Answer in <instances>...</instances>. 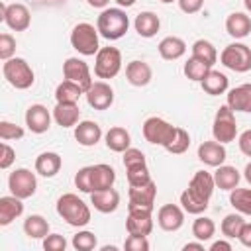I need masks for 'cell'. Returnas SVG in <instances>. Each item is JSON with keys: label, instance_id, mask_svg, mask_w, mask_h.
<instances>
[{"label": "cell", "instance_id": "f6af8a7d", "mask_svg": "<svg viewBox=\"0 0 251 251\" xmlns=\"http://www.w3.org/2000/svg\"><path fill=\"white\" fill-rule=\"evenodd\" d=\"M14 53H16V39L6 31L0 33V59L8 61L14 57Z\"/></svg>", "mask_w": 251, "mask_h": 251}, {"label": "cell", "instance_id": "7a4b0ae2", "mask_svg": "<svg viewBox=\"0 0 251 251\" xmlns=\"http://www.w3.org/2000/svg\"><path fill=\"white\" fill-rule=\"evenodd\" d=\"M57 214L73 227H84L90 222V208L76 194L67 192L57 200Z\"/></svg>", "mask_w": 251, "mask_h": 251}, {"label": "cell", "instance_id": "9c48e42d", "mask_svg": "<svg viewBox=\"0 0 251 251\" xmlns=\"http://www.w3.org/2000/svg\"><path fill=\"white\" fill-rule=\"evenodd\" d=\"M8 188L14 196L25 200V198H31L37 190V178H35V173H31L29 169H16L10 173L8 176Z\"/></svg>", "mask_w": 251, "mask_h": 251}, {"label": "cell", "instance_id": "bcb514c9", "mask_svg": "<svg viewBox=\"0 0 251 251\" xmlns=\"http://www.w3.org/2000/svg\"><path fill=\"white\" fill-rule=\"evenodd\" d=\"M135 165H147L145 155L137 147H127L124 151V167L127 169V167H135Z\"/></svg>", "mask_w": 251, "mask_h": 251}, {"label": "cell", "instance_id": "ba28073f", "mask_svg": "<svg viewBox=\"0 0 251 251\" xmlns=\"http://www.w3.org/2000/svg\"><path fill=\"white\" fill-rule=\"evenodd\" d=\"M212 135L216 141L220 143H231L237 135V122H235V114L233 110L226 104L220 106L216 116H214V124H212Z\"/></svg>", "mask_w": 251, "mask_h": 251}, {"label": "cell", "instance_id": "6da1fadb", "mask_svg": "<svg viewBox=\"0 0 251 251\" xmlns=\"http://www.w3.org/2000/svg\"><path fill=\"white\" fill-rule=\"evenodd\" d=\"M127 27H129V18H127L126 10L120 6L118 8H104L100 12V16L96 18V29L108 41L122 39L127 33Z\"/></svg>", "mask_w": 251, "mask_h": 251}, {"label": "cell", "instance_id": "44dd1931", "mask_svg": "<svg viewBox=\"0 0 251 251\" xmlns=\"http://www.w3.org/2000/svg\"><path fill=\"white\" fill-rule=\"evenodd\" d=\"M226 104L233 110V112H245L251 114V82L239 84L235 88H231L227 92Z\"/></svg>", "mask_w": 251, "mask_h": 251}, {"label": "cell", "instance_id": "f5cc1de1", "mask_svg": "<svg viewBox=\"0 0 251 251\" xmlns=\"http://www.w3.org/2000/svg\"><path fill=\"white\" fill-rule=\"evenodd\" d=\"M237 145H239V151H241L245 157H251V129H245L243 133H239Z\"/></svg>", "mask_w": 251, "mask_h": 251}, {"label": "cell", "instance_id": "681fc988", "mask_svg": "<svg viewBox=\"0 0 251 251\" xmlns=\"http://www.w3.org/2000/svg\"><path fill=\"white\" fill-rule=\"evenodd\" d=\"M75 186L80 192H86V194L92 192V188H90V165L76 171V175H75Z\"/></svg>", "mask_w": 251, "mask_h": 251}, {"label": "cell", "instance_id": "4316f807", "mask_svg": "<svg viewBox=\"0 0 251 251\" xmlns=\"http://www.w3.org/2000/svg\"><path fill=\"white\" fill-rule=\"evenodd\" d=\"M159 49V55L165 59V61H176L180 59L184 53H186V43L182 37H176V35H167L159 41L157 45Z\"/></svg>", "mask_w": 251, "mask_h": 251}, {"label": "cell", "instance_id": "5b68a950", "mask_svg": "<svg viewBox=\"0 0 251 251\" xmlns=\"http://www.w3.org/2000/svg\"><path fill=\"white\" fill-rule=\"evenodd\" d=\"M220 63L233 73H247L251 71V47L245 43H229L220 53Z\"/></svg>", "mask_w": 251, "mask_h": 251}, {"label": "cell", "instance_id": "b9f144b4", "mask_svg": "<svg viewBox=\"0 0 251 251\" xmlns=\"http://www.w3.org/2000/svg\"><path fill=\"white\" fill-rule=\"evenodd\" d=\"M188 147H190V135H188V131L182 129V127H176V133H175L173 141L165 149L169 153H173V155H180V153L188 151Z\"/></svg>", "mask_w": 251, "mask_h": 251}, {"label": "cell", "instance_id": "1f68e13d", "mask_svg": "<svg viewBox=\"0 0 251 251\" xmlns=\"http://www.w3.org/2000/svg\"><path fill=\"white\" fill-rule=\"evenodd\" d=\"M214 180H216V186L220 188V190H233L237 184H239V180H241V175H239V171L235 169V167H231V165H220V167H216V173H214Z\"/></svg>", "mask_w": 251, "mask_h": 251}, {"label": "cell", "instance_id": "83f0119b", "mask_svg": "<svg viewBox=\"0 0 251 251\" xmlns=\"http://www.w3.org/2000/svg\"><path fill=\"white\" fill-rule=\"evenodd\" d=\"M133 27H135V31H137L141 37L149 39V37H153V35L159 31V27H161V20H159V16H157L155 12L145 10V12H139V14L135 16V20H133Z\"/></svg>", "mask_w": 251, "mask_h": 251}, {"label": "cell", "instance_id": "680465c9", "mask_svg": "<svg viewBox=\"0 0 251 251\" xmlns=\"http://www.w3.org/2000/svg\"><path fill=\"white\" fill-rule=\"evenodd\" d=\"M135 2H137V0H116V4H118L120 8H131Z\"/></svg>", "mask_w": 251, "mask_h": 251}, {"label": "cell", "instance_id": "7402d4cb", "mask_svg": "<svg viewBox=\"0 0 251 251\" xmlns=\"http://www.w3.org/2000/svg\"><path fill=\"white\" fill-rule=\"evenodd\" d=\"M102 137V129L92 120H82L75 126V139L82 147H94Z\"/></svg>", "mask_w": 251, "mask_h": 251}, {"label": "cell", "instance_id": "4dcf8cb0", "mask_svg": "<svg viewBox=\"0 0 251 251\" xmlns=\"http://www.w3.org/2000/svg\"><path fill=\"white\" fill-rule=\"evenodd\" d=\"M200 86H202V90H204L206 94H210V96H220V94H224V92L227 90L229 78H227L224 73L210 69V73L200 80Z\"/></svg>", "mask_w": 251, "mask_h": 251}, {"label": "cell", "instance_id": "816d5d0a", "mask_svg": "<svg viewBox=\"0 0 251 251\" xmlns=\"http://www.w3.org/2000/svg\"><path fill=\"white\" fill-rule=\"evenodd\" d=\"M176 2H178V8L184 14H196L204 6V0H176Z\"/></svg>", "mask_w": 251, "mask_h": 251}, {"label": "cell", "instance_id": "91938a15", "mask_svg": "<svg viewBox=\"0 0 251 251\" xmlns=\"http://www.w3.org/2000/svg\"><path fill=\"white\" fill-rule=\"evenodd\" d=\"M243 178L251 184V161H249V163L245 165V169H243Z\"/></svg>", "mask_w": 251, "mask_h": 251}, {"label": "cell", "instance_id": "8fae6325", "mask_svg": "<svg viewBox=\"0 0 251 251\" xmlns=\"http://www.w3.org/2000/svg\"><path fill=\"white\" fill-rule=\"evenodd\" d=\"M63 76L75 84H78L84 92L92 86V75H90V69L88 65L78 59V57H69L65 63H63Z\"/></svg>", "mask_w": 251, "mask_h": 251}, {"label": "cell", "instance_id": "f35d334b", "mask_svg": "<svg viewBox=\"0 0 251 251\" xmlns=\"http://www.w3.org/2000/svg\"><path fill=\"white\" fill-rule=\"evenodd\" d=\"M210 65H206L204 61H200V59H196V57H192L190 55V59L184 63V76L188 78V80H194V82H200L208 73H210Z\"/></svg>", "mask_w": 251, "mask_h": 251}, {"label": "cell", "instance_id": "2e32d148", "mask_svg": "<svg viewBox=\"0 0 251 251\" xmlns=\"http://www.w3.org/2000/svg\"><path fill=\"white\" fill-rule=\"evenodd\" d=\"M157 224L165 231H176L184 224V210L176 204H165L157 212Z\"/></svg>", "mask_w": 251, "mask_h": 251}, {"label": "cell", "instance_id": "6f0895ef", "mask_svg": "<svg viewBox=\"0 0 251 251\" xmlns=\"http://www.w3.org/2000/svg\"><path fill=\"white\" fill-rule=\"evenodd\" d=\"M184 251H190V249H196V251H204V241H190L182 247Z\"/></svg>", "mask_w": 251, "mask_h": 251}, {"label": "cell", "instance_id": "7bdbcfd3", "mask_svg": "<svg viewBox=\"0 0 251 251\" xmlns=\"http://www.w3.org/2000/svg\"><path fill=\"white\" fill-rule=\"evenodd\" d=\"M71 243H73V247L76 251H92L98 245V239H96V235L92 231L82 229V231H78V233L73 235V241Z\"/></svg>", "mask_w": 251, "mask_h": 251}, {"label": "cell", "instance_id": "5bb4252c", "mask_svg": "<svg viewBox=\"0 0 251 251\" xmlns=\"http://www.w3.org/2000/svg\"><path fill=\"white\" fill-rule=\"evenodd\" d=\"M129 204L127 208H141V210H153L155 206V196H157V184L149 180L147 184L141 186H129Z\"/></svg>", "mask_w": 251, "mask_h": 251}, {"label": "cell", "instance_id": "f546056e", "mask_svg": "<svg viewBox=\"0 0 251 251\" xmlns=\"http://www.w3.org/2000/svg\"><path fill=\"white\" fill-rule=\"evenodd\" d=\"M104 141H106V147H108L110 151H114V153H124V151L129 147V143H131V135H129V131H127L126 127L114 126V127H110V129L106 131Z\"/></svg>", "mask_w": 251, "mask_h": 251}, {"label": "cell", "instance_id": "d590c367", "mask_svg": "<svg viewBox=\"0 0 251 251\" xmlns=\"http://www.w3.org/2000/svg\"><path fill=\"white\" fill-rule=\"evenodd\" d=\"M180 206H182L184 212L198 216V214L206 212V208H208V200H202V198L196 196L190 188H184V190L180 192Z\"/></svg>", "mask_w": 251, "mask_h": 251}, {"label": "cell", "instance_id": "9a60e30c", "mask_svg": "<svg viewBox=\"0 0 251 251\" xmlns=\"http://www.w3.org/2000/svg\"><path fill=\"white\" fill-rule=\"evenodd\" d=\"M53 114L43 104H31L25 110V126L31 133H45L51 127Z\"/></svg>", "mask_w": 251, "mask_h": 251}, {"label": "cell", "instance_id": "f1b7e54d", "mask_svg": "<svg viewBox=\"0 0 251 251\" xmlns=\"http://www.w3.org/2000/svg\"><path fill=\"white\" fill-rule=\"evenodd\" d=\"M22 214H24V202H22V198H18L14 194L0 198V226L12 224Z\"/></svg>", "mask_w": 251, "mask_h": 251}, {"label": "cell", "instance_id": "7c38bea8", "mask_svg": "<svg viewBox=\"0 0 251 251\" xmlns=\"http://www.w3.org/2000/svg\"><path fill=\"white\" fill-rule=\"evenodd\" d=\"M126 229L133 235H149L153 231V210L127 208Z\"/></svg>", "mask_w": 251, "mask_h": 251}, {"label": "cell", "instance_id": "ac0fdd59", "mask_svg": "<svg viewBox=\"0 0 251 251\" xmlns=\"http://www.w3.org/2000/svg\"><path fill=\"white\" fill-rule=\"evenodd\" d=\"M226 157H227V153H226L224 143H220L216 139L214 141H204L198 147V159L204 165H208V167H220V165H224Z\"/></svg>", "mask_w": 251, "mask_h": 251}, {"label": "cell", "instance_id": "ffe728a7", "mask_svg": "<svg viewBox=\"0 0 251 251\" xmlns=\"http://www.w3.org/2000/svg\"><path fill=\"white\" fill-rule=\"evenodd\" d=\"M53 120L61 127H75L80 120L78 102H57L53 108Z\"/></svg>", "mask_w": 251, "mask_h": 251}, {"label": "cell", "instance_id": "8d00e7d4", "mask_svg": "<svg viewBox=\"0 0 251 251\" xmlns=\"http://www.w3.org/2000/svg\"><path fill=\"white\" fill-rule=\"evenodd\" d=\"M82 94H84V90L78 84H75L67 78L63 82H59L57 88H55V100L57 102H78V98Z\"/></svg>", "mask_w": 251, "mask_h": 251}, {"label": "cell", "instance_id": "11a10c76", "mask_svg": "<svg viewBox=\"0 0 251 251\" xmlns=\"http://www.w3.org/2000/svg\"><path fill=\"white\" fill-rule=\"evenodd\" d=\"M210 251H231V243H229V241H224V239L214 241V243L210 245Z\"/></svg>", "mask_w": 251, "mask_h": 251}, {"label": "cell", "instance_id": "74e56055", "mask_svg": "<svg viewBox=\"0 0 251 251\" xmlns=\"http://www.w3.org/2000/svg\"><path fill=\"white\" fill-rule=\"evenodd\" d=\"M214 233H216V224H214V220L208 218V216H200V214H198V218L192 222V235H194L198 241H208V239L214 237Z\"/></svg>", "mask_w": 251, "mask_h": 251}, {"label": "cell", "instance_id": "52a82bcc", "mask_svg": "<svg viewBox=\"0 0 251 251\" xmlns=\"http://www.w3.org/2000/svg\"><path fill=\"white\" fill-rule=\"evenodd\" d=\"M122 71V53L118 47H100L94 55V75L102 80L114 78Z\"/></svg>", "mask_w": 251, "mask_h": 251}, {"label": "cell", "instance_id": "ee69618b", "mask_svg": "<svg viewBox=\"0 0 251 251\" xmlns=\"http://www.w3.org/2000/svg\"><path fill=\"white\" fill-rule=\"evenodd\" d=\"M24 137V127L18 124H12L8 120L0 122V139L2 141H10V139H22Z\"/></svg>", "mask_w": 251, "mask_h": 251}, {"label": "cell", "instance_id": "8992f818", "mask_svg": "<svg viewBox=\"0 0 251 251\" xmlns=\"http://www.w3.org/2000/svg\"><path fill=\"white\" fill-rule=\"evenodd\" d=\"M141 131H143L145 141H149V143H153V145L167 147V145L173 141L175 133H176V126L169 124V122L163 120V118L151 116V118H147V120L143 122Z\"/></svg>", "mask_w": 251, "mask_h": 251}, {"label": "cell", "instance_id": "ab89813d", "mask_svg": "<svg viewBox=\"0 0 251 251\" xmlns=\"http://www.w3.org/2000/svg\"><path fill=\"white\" fill-rule=\"evenodd\" d=\"M243 224H245L243 214L235 212V214H227V216L222 220L220 229H222L224 237H227V239H237V235H239V231H241Z\"/></svg>", "mask_w": 251, "mask_h": 251}, {"label": "cell", "instance_id": "60d3db41", "mask_svg": "<svg viewBox=\"0 0 251 251\" xmlns=\"http://www.w3.org/2000/svg\"><path fill=\"white\" fill-rule=\"evenodd\" d=\"M126 176H127V184H129V186H141V184H147L149 180H153L151 175H149L147 165L127 167V169H126Z\"/></svg>", "mask_w": 251, "mask_h": 251}, {"label": "cell", "instance_id": "cb8c5ba5", "mask_svg": "<svg viewBox=\"0 0 251 251\" xmlns=\"http://www.w3.org/2000/svg\"><path fill=\"white\" fill-rule=\"evenodd\" d=\"M188 188H190L196 196H200L202 200H208V202H210V198H212V194H214V188H216L214 175L208 173V171H196L194 176H192L190 182H188Z\"/></svg>", "mask_w": 251, "mask_h": 251}, {"label": "cell", "instance_id": "e575fe53", "mask_svg": "<svg viewBox=\"0 0 251 251\" xmlns=\"http://www.w3.org/2000/svg\"><path fill=\"white\" fill-rule=\"evenodd\" d=\"M190 49H192V57L204 61V63L210 65V67L218 61V51H216L214 43H210L208 39H196Z\"/></svg>", "mask_w": 251, "mask_h": 251}, {"label": "cell", "instance_id": "4fadbf2b", "mask_svg": "<svg viewBox=\"0 0 251 251\" xmlns=\"http://www.w3.org/2000/svg\"><path fill=\"white\" fill-rule=\"evenodd\" d=\"M86 96V102L90 108L94 110H108L112 104H114V90L112 86L106 82V80H96L92 82V86L84 92Z\"/></svg>", "mask_w": 251, "mask_h": 251}, {"label": "cell", "instance_id": "e0dca14e", "mask_svg": "<svg viewBox=\"0 0 251 251\" xmlns=\"http://www.w3.org/2000/svg\"><path fill=\"white\" fill-rule=\"evenodd\" d=\"M126 78L131 86H147L153 78V71H151V65L145 63V61H139V59H133L126 65Z\"/></svg>", "mask_w": 251, "mask_h": 251}, {"label": "cell", "instance_id": "c3c4849f", "mask_svg": "<svg viewBox=\"0 0 251 251\" xmlns=\"http://www.w3.org/2000/svg\"><path fill=\"white\" fill-rule=\"evenodd\" d=\"M124 249H127V251H149L147 235H133V233H129L127 239L124 241Z\"/></svg>", "mask_w": 251, "mask_h": 251}, {"label": "cell", "instance_id": "3957f363", "mask_svg": "<svg viewBox=\"0 0 251 251\" xmlns=\"http://www.w3.org/2000/svg\"><path fill=\"white\" fill-rule=\"evenodd\" d=\"M2 75L8 80V84H12L18 90H25L35 82V75L33 69L29 67V63L22 57H12L8 61H4L2 65Z\"/></svg>", "mask_w": 251, "mask_h": 251}, {"label": "cell", "instance_id": "484cf974", "mask_svg": "<svg viewBox=\"0 0 251 251\" xmlns=\"http://www.w3.org/2000/svg\"><path fill=\"white\" fill-rule=\"evenodd\" d=\"M61 165H63V159H61L59 153H55V151H43L35 159V173L41 175V176H45V178H51V176H55L61 171Z\"/></svg>", "mask_w": 251, "mask_h": 251}, {"label": "cell", "instance_id": "d6a6232c", "mask_svg": "<svg viewBox=\"0 0 251 251\" xmlns=\"http://www.w3.org/2000/svg\"><path fill=\"white\" fill-rule=\"evenodd\" d=\"M24 233L29 239H43L49 233V222L39 214H31L24 220Z\"/></svg>", "mask_w": 251, "mask_h": 251}, {"label": "cell", "instance_id": "836d02e7", "mask_svg": "<svg viewBox=\"0 0 251 251\" xmlns=\"http://www.w3.org/2000/svg\"><path fill=\"white\" fill-rule=\"evenodd\" d=\"M229 204L233 206L235 212L243 216H251V188L235 186L233 190H229Z\"/></svg>", "mask_w": 251, "mask_h": 251}, {"label": "cell", "instance_id": "30bf717a", "mask_svg": "<svg viewBox=\"0 0 251 251\" xmlns=\"http://www.w3.org/2000/svg\"><path fill=\"white\" fill-rule=\"evenodd\" d=\"M2 12V22L12 29V31H25L31 24V14L25 4L14 2V4H0Z\"/></svg>", "mask_w": 251, "mask_h": 251}, {"label": "cell", "instance_id": "94428289", "mask_svg": "<svg viewBox=\"0 0 251 251\" xmlns=\"http://www.w3.org/2000/svg\"><path fill=\"white\" fill-rule=\"evenodd\" d=\"M245 2V8H247V12H251V0H243Z\"/></svg>", "mask_w": 251, "mask_h": 251}, {"label": "cell", "instance_id": "9f6ffc18", "mask_svg": "<svg viewBox=\"0 0 251 251\" xmlns=\"http://www.w3.org/2000/svg\"><path fill=\"white\" fill-rule=\"evenodd\" d=\"M86 4H88L90 8H100V10H104V8H108L110 0H86Z\"/></svg>", "mask_w": 251, "mask_h": 251}, {"label": "cell", "instance_id": "f907efd6", "mask_svg": "<svg viewBox=\"0 0 251 251\" xmlns=\"http://www.w3.org/2000/svg\"><path fill=\"white\" fill-rule=\"evenodd\" d=\"M0 151H2V153H0V169L6 171V169H10L12 163L16 161V151H14L6 141L0 145Z\"/></svg>", "mask_w": 251, "mask_h": 251}, {"label": "cell", "instance_id": "277c9868", "mask_svg": "<svg viewBox=\"0 0 251 251\" xmlns=\"http://www.w3.org/2000/svg\"><path fill=\"white\" fill-rule=\"evenodd\" d=\"M98 29L92 25V24H86V22H80L73 27L71 31V45L75 51H78L80 55L84 57H90V55H96L100 51V43H98Z\"/></svg>", "mask_w": 251, "mask_h": 251}, {"label": "cell", "instance_id": "603a6c76", "mask_svg": "<svg viewBox=\"0 0 251 251\" xmlns=\"http://www.w3.org/2000/svg\"><path fill=\"white\" fill-rule=\"evenodd\" d=\"M90 204L94 206V210H98L102 214H112L120 206V194L114 188L96 190V192L90 194Z\"/></svg>", "mask_w": 251, "mask_h": 251}, {"label": "cell", "instance_id": "d4e9b609", "mask_svg": "<svg viewBox=\"0 0 251 251\" xmlns=\"http://www.w3.org/2000/svg\"><path fill=\"white\" fill-rule=\"evenodd\" d=\"M226 31L233 39H243L251 35V18L245 12H231L226 18Z\"/></svg>", "mask_w": 251, "mask_h": 251}, {"label": "cell", "instance_id": "7dc6e473", "mask_svg": "<svg viewBox=\"0 0 251 251\" xmlns=\"http://www.w3.org/2000/svg\"><path fill=\"white\" fill-rule=\"evenodd\" d=\"M43 249L45 251H65L67 249V239L61 233H47L43 237Z\"/></svg>", "mask_w": 251, "mask_h": 251}, {"label": "cell", "instance_id": "db71d44e", "mask_svg": "<svg viewBox=\"0 0 251 251\" xmlns=\"http://www.w3.org/2000/svg\"><path fill=\"white\" fill-rule=\"evenodd\" d=\"M237 239L241 241V245H245V247H249V249H251V224H249V222H245V224H243V227H241V231H239Z\"/></svg>", "mask_w": 251, "mask_h": 251}, {"label": "cell", "instance_id": "d6986e66", "mask_svg": "<svg viewBox=\"0 0 251 251\" xmlns=\"http://www.w3.org/2000/svg\"><path fill=\"white\" fill-rule=\"evenodd\" d=\"M114 182H116V171L110 165H106V163L90 165V188H92V192L112 188Z\"/></svg>", "mask_w": 251, "mask_h": 251}, {"label": "cell", "instance_id": "6125c7cd", "mask_svg": "<svg viewBox=\"0 0 251 251\" xmlns=\"http://www.w3.org/2000/svg\"><path fill=\"white\" fill-rule=\"evenodd\" d=\"M159 2H163V4H171V2H176V0H159Z\"/></svg>", "mask_w": 251, "mask_h": 251}]
</instances>
